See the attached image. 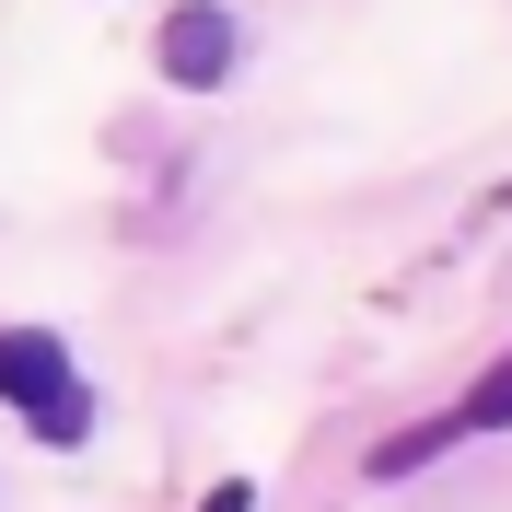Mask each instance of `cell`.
Returning a JSON list of instances; mask_svg holds the SVG:
<instances>
[{
	"instance_id": "cell-1",
	"label": "cell",
	"mask_w": 512,
	"mask_h": 512,
	"mask_svg": "<svg viewBox=\"0 0 512 512\" xmlns=\"http://www.w3.org/2000/svg\"><path fill=\"white\" fill-rule=\"evenodd\" d=\"M0 396L47 431V443H82L94 431V408H82V373H70V350L47 338V326H0Z\"/></svg>"
},
{
	"instance_id": "cell-2",
	"label": "cell",
	"mask_w": 512,
	"mask_h": 512,
	"mask_svg": "<svg viewBox=\"0 0 512 512\" xmlns=\"http://www.w3.org/2000/svg\"><path fill=\"white\" fill-rule=\"evenodd\" d=\"M163 70H175L187 94H210V82L233 70V24L222 12H175V24H163Z\"/></svg>"
},
{
	"instance_id": "cell-3",
	"label": "cell",
	"mask_w": 512,
	"mask_h": 512,
	"mask_svg": "<svg viewBox=\"0 0 512 512\" xmlns=\"http://www.w3.org/2000/svg\"><path fill=\"white\" fill-rule=\"evenodd\" d=\"M454 431H512V350L489 361V373L466 384V396H454Z\"/></svg>"
},
{
	"instance_id": "cell-4",
	"label": "cell",
	"mask_w": 512,
	"mask_h": 512,
	"mask_svg": "<svg viewBox=\"0 0 512 512\" xmlns=\"http://www.w3.org/2000/svg\"><path fill=\"white\" fill-rule=\"evenodd\" d=\"M198 512H256V489H245V478H222V489H210Z\"/></svg>"
}]
</instances>
